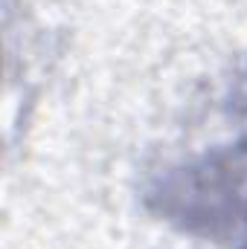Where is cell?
I'll return each instance as SVG.
<instances>
[{"label":"cell","mask_w":247,"mask_h":249,"mask_svg":"<svg viewBox=\"0 0 247 249\" xmlns=\"http://www.w3.org/2000/svg\"><path fill=\"white\" fill-rule=\"evenodd\" d=\"M160 212L206 238H247V148L218 151L169 174L154 194Z\"/></svg>","instance_id":"cell-1"}]
</instances>
